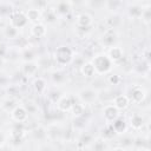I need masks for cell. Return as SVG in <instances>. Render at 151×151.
Here are the masks:
<instances>
[{"label":"cell","mask_w":151,"mask_h":151,"mask_svg":"<svg viewBox=\"0 0 151 151\" xmlns=\"http://www.w3.org/2000/svg\"><path fill=\"white\" fill-rule=\"evenodd\" d=\"M93 67H94V71H96V74H106L109 73L112 67H113V63L110 60V58L106 55V53H98L96 54L92 60H91Z\"/></svg>","instance_id":"obj_1"},{"label":"cell","mask_w":151,"mask_h":151,"mask_svg":"<svg viewBox=\"0 0 151 151\" xmlns=\"http://www.w3.org/2000/svg\"><path fill=\"white\" fill-rule=\"evenodd\" d=\"M54 61L59 65H67L74 58V51L70 46H59L54 51Z\"/></svg>","instance_id":"obj_2"},{"label":"cell","mask_w":151,"mask_h":151,"mask_svg":"<svg viewBox=\"0 0 151 151\" xmlns=\"http://www.w3.org/2000/svg\"><path fill=\"white\" fill-rule=\"evenodd\" d=\"M98 91L94 87H84L78 92V98L83 105L94 104L98 99Z\"/></svg>","instance_id":"obj_3"},{"label":"cell","mask_w":151,"mask_h":151,"mask_svg":"<svg viewBox=\"0 0 151 151\" xmlns=\"http://www.w3.org/2000/svg\"><path fill=\"white\" fill-rule=\"evenodd\" d=\"M27 24H28V20H27L26 13L24 11L17 9L9 14V25L15 27L17 29H21V28L26 27Z\"/></svg>","instance_id":"obj_4"},{"label":"cell","mask_w":151,"mask_h":151,"mask_svg":"<svg viewBox=\"0 0 151 151\" xmlns=\"http://www.w3.org/2000/svg\"><path fill=\"white\" fill-rule=\"evenodd\" d=\"M117 41H118V33H117V31L113 29V28H107V29H105V32L103 33V35H101V38H100L101 45H103L104 47H107V48H110V47H112V46H116Z\"/></svg>","instance_id":"obj_5"},{"label":"cell","mask_w":151,"mask_h":151,"mask_svg":"<svg viewBox=\"0 0 151 151\" xmlns=\"http://www.w3.org/2000/svg\"><path fill=\"white\" fill-rule=\"evenodd\" d=\"M130 101L140 104L146 98V90L140 85H134L130 90Z\"/></svg>","instance_id":"obj_6"},{"label":"cell","mask_w":151,"mask_h":151,"mask_svg":"<svg viewBox=\"0 0 151 151\" xmlns=\"http://www.w3.org/2000/svg\"><path fill=\"white\" fill-rule=\"evenodd\" d=\"M9 114H11V119L18 124H22L28 119V113L24 107V105H17Z\"/></svg>","instance_id":"obj_7"},{"label":"cell","mask_w":151,"mask_h":151,"mask_svg":"<svg viewBox=\"0 0 151 151\" xmlns=\"http://www.w3.org/2000/svg\"><path fill=\"white\" fill-rule=\"evenodd\" d=\"M120 111H118L112 104H107L104 106L103 109V117H104V120L107 123V124H111L112 122H114L117 118H119V113Z\"/></svg>","instance_id":"obj_8"},{"label":"cell","mask_w":151,"mask_h":151,"mask_svg":"<svg viewBox=\"0 0 151 151\" xmlns=\"http://www.w3.org/2000/svg\"><path fill=\"white\" fill-rule=\"evenodd\" d=\"M92 21H93L92 15L86 13V12L78 14L76 18V24H77V27L79 29H87L92 25Z\"/></svg>","instance_id":"obj_9"},{"label":"cell","mask_w":151,"mask_h":151,"mask_svg":"<svg viewBox=\"0 0 151 151\" xmlns=\"http://www.w3.org/2000/svg\"><path fill=\"white\" fill-rule=\"evenodd\" d=\"M55 103H57V109L60 112H70L74 101H73V99H72L71 96L64 94V96H60V98Z\"/></svg>","instance_id":"obj_10"},{"label":"cell","mask_w":151,"mask_h":151,"mask_svg":"<svg viewBox=\"0 0 151 151\" xmlns=\"http://www.w3.org/2000/svg\"><path fill=\"white\" fill-rule=\"evenodd\" d=\"M38 70H39V66L35 60L34 61H24L21 65V73L27 78L35 76Z\"/></svg>","instance_id":"obj_11"},{"label":"cell","mask_w":151,"mask_h":151,"mask_svg":"<svg viewBox=\"0 0 151 151\" xmlns=\"http://www.w3.org/2000/svg\"><path fill=\"white\" fill-rule=\"evenodd\" d=\"M106 55L110 58V60L114 64V63H119V61H122L123 60V58H124V51H123V48L120 47V46H112V47H110L109 50H107V53H106Z\"/></svg>","instance_id":"obj_12"},{"label":"cell","mask_w":151,"mask_h":151,"mask_svg":"<svg viewBox=\"0 0 151 151\" xmlns=\"http://www.w3.org/2000/svg\"><path fill=\"white\" fill-rule=\"evenodd\" d=\"M130 98L126 94H118L113 98L112 105L118 110V111H124L130 106Z\"/></svg>","instance_id":"obj_13"},{"label":"cell","mask_w":151,"mask_h":151,"mask_svg":"<svg viewBox=\"0 0 151 151\" xmlns=\"http://www.w3.org/2000/svg\"><path fill=\"white\" fill-rule=\"evenodd\" d=\"M72 6H73V2L71 1H58L54 4L53 9L58 15H66L71 12Z\"/></svg>","instance_id":"obj_14"},{"label":"cell","mask_w":151,"mask_h":151,"mask_svg":"<svg viewBox=\"0 0 151 151\" xmlns=\"http://www.w3.org/2000/svg\"><path fill=\"white\" fill-rule=\"evenodd\" d=\"M25 13H26L27 20L29 22H32L33 25L34 24H39L42 20V12L40 9H38L37 7H29Z\"/></svg>","instance_id":"obj_15"},{"label":"cell","mask_w":151,"mask_h":151,"mask_svg":"<svg viewBox=\"0 0 151 151\" xmlns=\"http://www.w3.org/2000/svg\"><path fill=\"white\" fill-rule=\"evenodd\" d=\"M47 33V28L46 26L42 24V22H39V24H34L31 26L29 28V34L31 37L35 38V39H41L46 35Z\"/></svg>","instance_id":"obj_16"},{"label":"cell","mask_w":151,"mask_h":151,"mask_svg":"<svg viewBox=\"0 0 151 151\" xmlns=\"http://www.w3.org/2000/svg\"><path fill=\"white\" fill-rule=\"evenodd\" d=\"M147 5H150V2H145L144 5L140 4V2H134V4H132V5L129 7V9H127V13H129L130 18H132V19H140L143 8H144L145 6H147Z\"/></svg>","instance_id":"obj_17"},{"label":"cell","mask_w":151,"mask_h":151,"mask_svg":"<svg viewBox=\"0 0 151 151\" xmlns=\"http://www.w3.org/2000/svg\"><path fill=\"white\" fill-rule=\"evenodd\" d=\"M145 125V120H144V117L139 113H133L131 117H130V126L138 131V130H142Z\"/></svg>","instance_id":"obj_18"},{"label":"cell","mask_w":151,"mask_h":151,"mask_svg":"<svg viewBox=\"0 0 151 151\" xmlns=\"http://www.w3.org/2000/svg\"><path fill=\"white\" fill-rule=\"evenodd\" d=\"M110 125L112 126V129L116 132V134H122V133L126 132V130H127V123L125 122V119H123L120 117L117 118L114 122H112Z\"/></svg>","instance_id":"obj_19"},{"label":"cell","mask_w":151,"mask_h":151,"mask_svg":"<svg viewBox=\"0 0 151 151\" xmlns=\"http://www.w3.org/2000/svg\"><path fill=\"white\" fill-rule=\"evenodd\" d=\"M80 73L81 76H84L85 78H91V77H94L96 76V71H94V67L92 65L91 61H85L80 65Z\"/></svg>","instance_id":"obj_20"},{"label":"cell","mask_w":151,"mask_h":151,"mask_svg":"<svg viewBox=\"0 0 151 151\" xmlns=\"http://www.w3.org/2000/svg\"><path fill=\"white\" fill-rule=\"evenodd\" d=\"M46 87H47V84H46V80L41 77H38L33 80V88L37 93L41 94L46 91Z\"/></svg>","instance_id":"obj_21"},{"label":"cell","mask_w":151,"mask_h":151,"mask_svg":"<svg viewBox=\"0 0 151 151\" xmlns=\"http://www.w3.org/2000/svg\"><path fill=\"white\" fill-rule=\"evenodd\" d=\"M17 105H19V104H17V100H15L14 98H7V99H5V100L0 104V107H1L5 112L11 113V112L14 110V107H15Z\"/></svg>","instance_id":"obj_22"},{"label":"cell","mask_w":151,"mask_h":151,"mask_svg":"<svg viewBox=\"0 0 151 151\" xmlns=\"http://www.w3.org/2000/svg\"><path fill=\"white\" fill-rule=\"evenodd\" d=\"M4 35L5 38H7L8 40H14L19 37V29H17L15 27L11 26L9 24L4 28Z\"/></svg>","instance_id":"obj_23"},{"label":"cell","mask_w":151,"mask_h":151,"mask_svg":"<svg viewBox=\"0 0 151 151\" xmlns=\"http://www.w3.org/2000/svg\"><path fill=\"white\" fill-rule=\"evenodd\" d=\"M70 112H71L72 116L76 117V118L83 117V114H84V112H85V106H84L80 101H74L73 105H72V107H71V111H70Z\"/></svg>","instance_id":"obj_24"},{"label":"cell","mask_w":151,"mask_h":151,"mask_svg":"<svg viewBox=\"0 0 151 151\" xmlns=\"http://www.w3.org/2000/svg\"><path fill=\"white\" fill-rule=\"evenodd\" d=\"M140 19H142V22L146 26H149L151 24V7H150V5H147L143 8Z\"/></svg>","instance_id":"obj_25"},{"label":"cell","mask_w":151,"mask_h":151,"mask_svg":"<svg viewBox=\"0 0 151 151\" xmlns=\"http://www.w3.org/2000/svg\"><path fill=\"white\" fill-rule=\"evenodd\" d=\"M42 17L50 24H53V22H55L58 20V14L54 12L53 7L52 8H46V12H45V14H42Z\"/></svg>","instance_id":"obj_26"},{"label":"cell","mask_w":151,"mask_h":151,"mask_svg":"<svg viewBox=\"0 0 151 151\" xmlns=\"http://www.w3.org/2000/svg\"><path fill=\"white\" fill-rule=\"evenodd\" d=\"M21 55H22L24 61H34V59H35V52H34L31 47L24 48Z\"/></svg>","instance_id":"obj_27"},{"label":"cell","mask_w":151,"mask_h":151,"mask_svg":"<svg viewBox=\"0 0 151 151\" xmlns=\"http://www.w3.org/2000/svg\"><path fill=\"white\" fill-rule=\"evenodd\" d=\"M106 140L103 138H99L93 143V151H106Z\"/></svg>","instance_id":"obj_28"},{"label":"cell","mask_w":151,"mask_h":151,"mask_svg":"<svg viewBox=\"0 0 151 151\" xmlns=\"http://www.w3.org/2000/svg\"><path fill=\"white\" fill-rule=\"evenodd\" d=\"M114 136H116V132L113 131L112 126H111L110 124H107V125H106V127H105V129H103L101 138L106 140V139H111V138H113Z\"/></svg>","instance_id":"obj_29"},{"label":"cell","mask_w":151,"mask_h":151,"mask_svg":"<svg viewBox=\"0 0 151 151\" xmlns=\"http://www.w3.org/2000/svg\"><path fill=\"white\" fill-rule=\"evenodd\" d=\"M107 24H109V28L116 29V27L120 24V18H119V15H117V14L111 15V17L107 19Z\"/></svg>","instance_id":"obj_30"},{"label":"cell","mask_w":151,"mask_h":151,"mask_svg":"<svg viewBox=\"0 0 151 151\" xmlns=\"http://www.w3.org/2000/svg\"><path fill=\"white\" fill-rule=\"evenodd\" d=\"M24 107L26 109L28 116H29V114H35V113L38 112V106H37L33 101H27V103L24 105Z\"/></svg>","instance_id":"obj_31"},{"label":"cell","mask_w":151,"mask_h":151,"mask_svg":"<svg viewBox=\"0 0 151 151\" xmlns=\"http://www.w3.org/2000/svg\"><path fill=\"white\" fill-rule=\"evenodd\" d=\"M33 136H34L35 139H42V138L46 137V130H45L44 127L39 126V127H37V129L33 131Z\"/></svg>","instance_id":"obj_32"},{"label":"cell","mask_w":151,"mask_h":151,"mask_svg":"<svg viewBox=\"0 0 151 151\" xmlns=\"http://www.w3.org/2000/svg\"><path fill=\"white\" fill-rule=\"evenodd\" d=\"M37 63H38V66H39V67L48 68V67L51 66V60H50L48 58H46V57H41Z\"/></svg>","instance_id":"obj_33"},{"label":"cell","mask_w":151,"mask_h":151,"mask_svg":"<svg viewBox=\"0 0 151 151\" xmlns=\"http://www.w3.org/2000/svg\"><path fill=\"white\" fill-rule=\"evenodd\" d=\"M107 81H109L111 85H118V84L122 81V78H120L118 74H111V76H109Z\"/></svg>","instance_id":"obj_34"},{"label":"cell","mask_w":151,"mask_h":151,"mask_svg":"<svg viewBox=\"0 0 151 151\" xmlns=\"http://www.w3.org/2000/svg\"><path fill=\"white\" fill-rule=\"evenodd\" d=\"M122 5L120 1H106L104 6H106L109 9H117Z\"/></svg>","instance_id":"obj_35"},{"label":"cell","mask_w":151,"mask_h":151,"mask_svg":"<svg viewBox=\"0 0 151 151\" xmlns=\"http://www.w3.org/2000/svg\"><path fill=\"white\" fill-rule=\"evenodd\" d=\"M52 78H53V80H54L57 84H59V83H61V81L64 80V74H63L61 72H54L53 76H52Z\"/></svg>","instance_id":"obj_36"},{"label":"cell","mask_w":151,"mask_h":151,"mask_svg":"<svg viewBox=\"0 0 151 151\" xmlns=\"http://www.w3.org/2000/svg\"><path fill=\"white\" fill-rule=\"evenodd\" d=\"M91 139H92V137H91L90 134H85V136H83V137L79 139V144L83 145V146H85V145H87V144L91 142Z\"/></svg>","instance_id":"obj_37"},{"label":"cell","mask_w":151,"mask_h":151,"mask_svg":"<svg viewBox=\"0 0 151 151\" xmlns=\"http://www.w3.org/2000/svg\"><path fill=\"white\" fill-rule=\"evenodd\" d=\"M5 140H6V138H5V136H4V133L0 131V146L5 143Z\"/></svg>","instance_id":"obj_38"},{"label":"cell","mask_w":151,"mask_h":151,"mask_svg":"<svg viewBox=\"0 0 151 151\" xmlns=\"http://www.w3.org/2000/svg\"><path fill=\"white\" fill-rule=\"evenodd\" d=\"M112 151H126V150H125V147H122V146H117V147H114Z\"/></svg>","instance_id":"obj_39"},{"label":"cell","mask_w":151,"mask_h":151,"mask_svg":"<svg viewBox=\"0 0 151 151\" xmlns=\"http://www.w3.org/2000/svg\"><path fill=\"white\" fill-rule=\"evenodd\" d=\"M137 151H150V150H149L147 147H139Z\"/></svg>","instance_id":"obj_40"},{"label":"cell","mask_w":151,"mask_h":151,"mask_svg":"<svg viewBox=\"0 0 151 151\" xmlns=\"http://www.w3.org/2000/svg\"><path fill=\"white\" fill-rule=\"evenodd\" d=\"M0 109H1V107H0Z\"/></svg>","instance_id":"obj_41"}]
</instances>
